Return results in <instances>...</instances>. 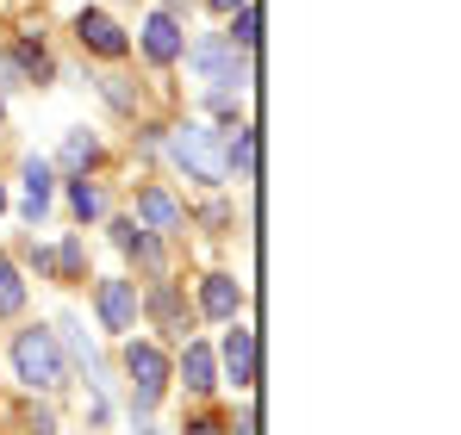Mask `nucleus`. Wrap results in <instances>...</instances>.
Returning a JSON list of instances; mask_svg holds the SVG:
<instances>
[{
    "label": "nucleus",
    "instance_id": "nucleus-1",
    "mask_svg": "<svg viewBox=\"0 0 461 435\" xmlns=\"http://www.w3.org/2000/svg\"><path fill=\"white\" fill-rule=\"evenodd\" d=\"M13 367H19V379L32 392H63L69 386V361H63L50 330H19L13 336Z\"/></svg>",
    "mask_w": 461,
    "mask_h": 435
},
{
    "label": "nucleus",
    "instance_id": "nucleus-2",
    "mask_svg": "<svg viewBox=\"0 0 461 435\" xmlns=\"http://www.w3.org/2000/svg\"><path fill=\"white\" fill-rule=\"evenodd\" d=\"M168 149H175V162L194 174V181H206V187H219L230 174V162H225V149H219V131L212 125H181L175 138H168Z\"/></svg>",
    "mask_w": 461,
    "mask_h": 435
},
{
    "label": "nucleus",
    "instance_id": "nucleus-3",
    "mask_svg": "<svg viewBox=\"0 0 461 435\" xmlns=\"http://www.w3.org/2000/svg\"><path fill=\"white\" fill-rule=\"evenodd\" d=\"M187 69L200 75V81H212V87H237V81L249 75L230 38H200V44L187 50Z\"/></svg>",
    "mask_w": 461,
    "mask_h": 435
},
{
    "label": "nucleus",
    "instance_id": "nucleus-4",
    "mask_svg": "<svg viewBox=\"0 0 461 435\" xmlns=\"http://www.w3.org/2000/svg\"><path fill=\"white\" fill-rule=\"evenodd\" d=\"M125 367H131V386H138V411H156V398L168 386V355L156 342H131L125 349Z\"/></svg>",
    "mask_w": 461,
    "mask_h": 435
},
{
    "label": "nucleus",
    "instance_id": "nucleus-5",
    "mask_svg": "<svg viewBox=\"0 0 461 435\" xmlns=\"http://www.w3.org/2000/svg\"><path fill=\"white\" fill-rule=\"evenodd\" d=\"M94 305H100V324H106L113 336L138 330V280H100Z\"/></svg>",
    "mask_w": 461,
    "mask_h": 435
},
{
    "label": "nucleus",
    "instance_id": "nucleus-6",
    "mask_svg": "<svg viewBox=\"0 0 461 435\" xmlns=\"http://www.w3.org/2000/svg\"><path fill=\"white\" fill-rule=\"evenodd\" d=\"M76 38H81V50H94V57H106V63H119V57L131 50V38H125L106 13H94V6L76 19Z\"/></svg>",
    "mask_w": 461,
    "mask_h": 435
},
{
    "label": "nucleus",
    "instance_id": "nucleus-7",
    "mask_svg": "<svg viewBox=\"0 0 461 435\" xmlns=\"http://www.w3.org/2000/svg\"><path fill=\"white\" fill-rule=\"evenodd\" d=\"M113 243L138 262V268H150V274H162V249H156V230H144L138 218H113Z\"/></svg>",
    "mask_w": 461,
    "mask_h": 435
},
{
    "label": "nucleus",
    "instance_id": "nucleus-8",
    "mask_svg": "<svg viewBox=\"0 0 461 435\" xmlns=\"http://www.w3.org/2000/svg\"><path fill=\"white\" fill-rule=\"evenodd\" d=\"M187 50V38H181V25H175V13H150L144 19V57L150 63H175Z\"/></svg>",
    "mask_w": 461,
    "mask_h": 435
},
{
    "label": "nucleus",
    "instance_id": "nucleus-9",
    "mask_svg": "<svg viewBox=\"0 0 461 435\" xmlns=\"http://www.w3.org/2000/svg\"><path fill=\"white\" fill-rule=\"evenodd\" d=\"M225 373L237 386H256V330H243L237 317H230V330H225Z\"/></svg>",
    "mask_w": 461,
    "mask_h": 435
},
{
    "label": "nucleus",
    "instance_id": "nucleus-10",
    "mask_svg": "<svg viewBox=\"0 0 461 435\" xmlns=\"http://www.w3.org/2000/svg\"><path fill=\"white\" fill-rule=\"evenodd\" d=\"M200 311L219 317V324H230V317L243 311V287H237L230 274H206V280H200Z\"/></svg>",
    "mask_w": 461,
    "mask_h": 435
},
{
    "label": "nucleus",
    "instance_id": "nucleus-11",
    "mask_svg": "<svg viewBox=\"0 0 461 435\" xmlns=\"http://www.w3.org/2000/svg\"><path fill=\"white\" fill-rule=\"evenodd\" d=\"M19 181H25V218L38 224V218L50 212V162H44V155H25Z\"/></svg>",
    "mask_w": 461,
    "mask_h": 435
},
{
    "label": "nucleus",
    "instance_id": "nucleus-12",
    "mask_svg": "<svg viewBox=\"0 0 461 435\" xmlns=\"http://www.w3.org/2000/svg\"><path fill=\"white\" fill-rule=\"evenodd\" d=\"M138 218H144V230H181V206L162 187H144L138 193Z\"/></svg>",
    "mask_w": 461,
    "mask_h": 435
},
{
    "label": "nucleus",
    "instance_id": "nucleus-13",
    "mask_svg": "<svg viewBox=\"0 0 461 435\" xmlns=\"http://www.w3.org/2000/svg\"><path fill=\"white\" fill-rule=\"evenodd\" d=\"M57 162H63L69 174H87V168L100 162V138H94V131H69V138H63V155H57Z\"/></svg>",
    "mask_w": 461,
    "mask_h": 435
},
{
    "label": "nucleus",
    "instance_id": "nucleus-14",
    "mask_svg": "<svg viewBox=\"0 0 461 435\" xmlns=\"http://www.w3.org/2000/svg\"><path fill=\"white\" fill-rule=\"evenodd\" d=\"M181 379H187V392H212V386H219V379H212V349L187 342V355H181Z\"/></svg>",
    "mask_w": 461,
    "mask_h": 435
},
{
    "label": "nucleus",
    "instance_id": "nucleus-15",
    "mask_svg": "<svg viewBox=\"0 0 461 435\" xmlns=\"http://www.w3.org/2000/svg\"><path fill=\"white\" fill-rule=\"evenodd\" d=\"M150 311L162 317V330H168V336H187V317H181V292L168 287V280L150 292Z\"/></svg>",
    "mask_w": 461,
    "mask_h": 435
},
{
    "label": "nucleus",
    "instance_id": "nucleus-16",
    "mask_svg": "<svg viewBox=\"0 0 461 435\" xmlns=\"http://www.w3.org/2000/svg\"><path fill=\"white\" fill-rule=\"evenodd\" d=\"M69 212H76L81 224H87V218H100V212H106V193H100V187H94L87 174H76V181H69Z\"/></svg>",
    "mask_w": 461,
    "mask_h": 435
},
{
    "label": "nucleus",
    "instance_id": "nucleus-17",
    "mask_svg": "<svg viewBox=\"0 0 461 435\" xmlns=\"http://www.w3.org/2000/svg\"><path fill=\"white\" fill-rule=\"evenodd\" d=\"M225 162L237 168V174H243V181L256 174V131H249V125H237V131H230V144H225Z\"/></svg>",
    "mask_w": 461,
    "mask_h": 435
},
{
    "label": "nucleus",
    "instance_id": "nucleus-18",
    "mask_svg": "<svg viewBox=\"0 0 461 435\" xmlns=\"http://www.w3.org/2000/svg\"><path fill=\"white\" fill-rule=\"evenodd\" d=\"M25 311V280H19V268L0 255V317H19Z\"/></svg>",
    "mask_w": 461,
    "mask_h": 435
},
{
    "label": "nucleus",
    "instance_id": "nucleus-19",
    "mask_svg": "<svg viewBox=\"0 0 461 435\" xmlns=\"http://www.w3.org/2000/svg\"><path fill=\"white\" fill-rule=\"evenodd\" d=\"M225 38H230V44H237V50H249V44L262 38V13H256V0L230 13V31H225Z\"/></svg>",
    "mask_w": 461,
    "mask_h": 435
},
{
    "label": "nucleus",
    "instance_id": "nucleus-20",
    "mask_svg": "<svg viewBox=\"0 0 461 435\" xmlns=\"http://www.w3.org/2000/svg\"><path fill=\"white\" fill-rule=\"evenodd\" d=\"M57 274H63V280H81V274H87V249H81L76 236L57 249Z\"/></svg>",
    "mask_w": 461,
    "mask_h": 435
},
{
    "label": "nucleus",
    "instance_id": "nucleus-21",
    "mask_svg": "<svg viewBox=\"0 0 461 435\" xmlns=\"http://www.w3.org/2000/svg\"><path fill=\"white\" fill-rule=\"evenodd\" d=\"M100 93H106V106L138 112V93H131V81H125V75H106V81H100Z\"/></svg>",
    "mask_w": 461,
    "mask_h": 435
},
{
    "label": "nucleus",
    "instance_id": "nucleus-22",
    "mask_svg": "<svg viewBox=\"0 0 461 435\" xmlns=\"http://www.w3.org/2000/svg\"><path fill=\"white\" fill-rule=\"evenodd\" d=\"M13 63H25V69H32V81H50V57H44V44H38V38H25Z\"/></svg>",
    "mask_w": 461,
    "mask_h": 435
},
{
    "label": "nucleus",
    "instance_id": "nucleus-23",
    "mask_svg": "<svg viewBox=\"0 0 461 435\" xmlns=\"http://www.w3.org/2000/svg\"><path fill=\"white\" fill-rule=\"evenodd\" d=\"M63 330H69V349H76V355H81V367L94 373V367H100V355H94V342L81 336V324H76V317H63Z\"/></svg>",
    "mask_w": 461,
    "mask_h": 435
},
{
    "label": "nucleus",
    "instance_id": "nucleus-24",
    "mask_svg": "<svg viewBox=\"0 0 461 435\" xmlns=\"http://www.w3.org/2000/svg\"><path fill=\"white\" fill-rule=\"evenodd\" d=\"M187 435H225V423H219V417H194V423H187Z\"/></svg>",
    "mask_w": 461,
    "mask_h": 435
},
{
    "label": "nucleus",
    "instance_id": "nucleus-25",
    "mask_svg": "<svg viewBox=\"0 0 461 435\" xmlns=\"http://www.w3.org/2000/svg\"><path fill=\"white\" fill-rule=\"evenodd\" d=\"M32 268H38V274H57V255H50V249H38V243H32Z\"/></svg>",
    "mask_w": 461,
    "mask_h": 435
},
{
    "label": "nucleus",
    "instance_id": "nucleus-26",
    "mask_svg": "<svg viewBox=\"0 0 461 435\" xmlns=\"http://www.w3.org/2000/svg\"><path fill=\"white\" fill-rule=\"evenodd\" d=\"M6 87H19V63H13V57H0V93H6Z\"/></svg>",
    "mask_w": 461,
    "mask_h": 435
},
{
    "label": "nucleus",
    "instance_id": "nucleus-27",
    "mask_svg": "<svg viewBox=\"0 0 461 435\" xmlns=\"http://www.w3.org/2000/svg\"><path fill=\"white\" fill-rule=\"evenodd\" d=\"M25 430H32V435H57V423H50L44 411H32V423H25Z\"/></svg>",
    "mask_w": 461,
    "mask_h": 435
},
{
    "label": "nucleus",
    "instance_id": "nucleus-28",
    "mask_svg": "<svg viewBox=\"0 0 461 435\" xmlns=\"http://www.w3.org/2000/svg\"><path fill=\"white\" fill-rule=\"evenodd\" d=\"M237 6H249V0H212V13H237Z\"/></svg>",
    "mask_w": 461,
    "mask_h": 435
},
{
    "label": "nucleus",
    "instance_id": "nucleus-29",
    "mask_svg": "<svg viewBox=\"0 0 461 435\" xmlns=\"http://www.w3.org/2000/svg\"><path fill=\"white\" fill-rule=\"evenodd\" d=\"M0 212H6V187H0Z\"/></svg>",
    "mask_w": 461,
    "mask_h": 435
},
{
    "label": "nucleus",
    "instance_id": "nucleus-30",
    "mask_svg": "<svg viewBox=\"0 0 461 435\" xmlns=\"http://www.w3.org/2000/svg\"><path fill=\"white\" fill-rule=\"evenodd\" d=\"M138 435H156V430H138Z\"/></svg>",
    "mask_w": 461,
    "mask_h": 435
}]
</instances>
